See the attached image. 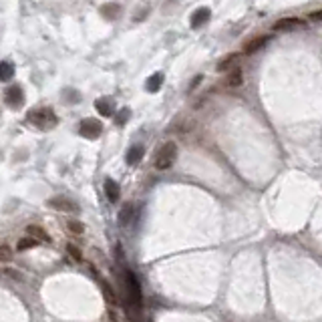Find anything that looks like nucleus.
<instances>
[{
    "label": "nucleus",
    "instance_id": "nucleus-10",
    "mask_svg": "<svg viewBox=\"0 0 322 322\" xmlns=\"http://www.w3.org/2000/svg\"><path fill=\"white\" fill-rule=\"evenodd\" d=\"M302 20L300 18H280L274 22V31H292L294 26H300Z\"/></svg>",
    "mask_w": 322,
    "mask_h": 322
},
{
    "label": "nucleus",
    "instance_id": "nucleus-26",
    "mask_svg": "<svg viewBox=\"0 0 322 322\" xmlns=\"http://www.w3.org/2000/svg\"><path fill=\"white\" fill-rule=\"evenodd\" d=\"M6 276H8V278H14V280H22L20 272H16V270H10V268L6 270Z\"/></svg>",
    "mask_w": 322,
    "mask_h": 322
},
{
    "label": "nucleus",
    "instance_id": "nucleus-17",
    "mask_svg": "<svg viewBox=\"0 0 322 322\" xmlns=\"http://www.w3.org/2000/svg\"><path fill=\"white\" fill-rule=\"evenodd\" d=\"M14 77V65L8 63V61H2L0 63V81H10Z\"/></svg>",
    "mask_w": 322,
    "mask_h": 322
},
{
    "label": "nucleus",
    "instance_id": "nucleus-24",
    "mask_svg": "<svg viewBox=\"0 0 322 322\" xmlns=\"http://www.w3.org/2000/svg\"><path fill=\"white\" fill-rule=\"evenodd\" d=\"M67 230H69L71 233H83V231H85V226H83V222L71 220V222H67Z\"/></svg>",
    "mask_w": 322,
    "mask_h": 322
},
{
    "label": "nucleus",
    "instance_id": "nucleus-20",
    "mask_svg": "<svg viewBox=\"0 0 322 322\" xmlns=\"http://www.w3.org/2000/svg\"><path fill=\"white\" fill-rule=\"evenodd\" d=\"M238 58H240V54H228L226 58H222V61L218 63V71H228L233 63L238 61Z\"/></svg>",
    "mask_w": 322,
    "mask_h": 322
},
{
    "label": "nucleus",
    "instance_id": "nucleus-16",
    "mask_svg": "<svg viewBox=\"0 0 322 322\" xmlns=\"http://www.w3.org/2000/svg\"><path fill=\"white\" fill-rule=\"evenodd\" d=\"M244 83V73H242V69H233L228 77H226V85L228 87H240Z\"/></svg>",
    "mask_w": 322,
    "mask_h": 322
},
{
    "label": "nucleus",
    "instance_id": "nucleus-22",
    "mask_svg": "<svg viewBox=\"0 0 322 322\" xmlns=\"http://www.w3.org/2000/svg\"><path fill=\"white\" fill-rule=\"evenodd\" d=\"M129 117H131V111L125 107V109H121L119 113L115 115V125H119V127H123L127 121H129Z\"/></svg>",
    "mask_w": 322,
    "mask_h": 322
},
{
    "label": "nucleus",
    "instance_id": "nucleus-12",
    "mask_svg": "<svg viewBox=\"0 0 322 322\" xmlns=\"http://www.w3.org/2000/svg\"><path fill=\"white\" fill-rule=\"evenodd\" d=\"M26 236L35 238L37 242H48V233H46L41 226H28V228H26Z\"/></svg>",
    "mask_w": 322,
    "mask_h": 322
},
{
    "label": "nucleus",
    "instance_id": "nucleus-4",
    "mask_svg": "<svg viewBox=\"0 0 322 322\" xmlns=\"http://www.w3.org/2000/svg\"><path fill=\"white\" fill-rule=\"evenodd\" d=\"M79 133L85 139H97L103 133V123L99 119H93V117H89V119H83L81 125H79Z\"/></svg>",
    "mask_w": 322,
    "mask_h": 322
},
{
    "label": "nucleus",
    "instance_id": "nucleus-23",
    "mask_svg": "<svg viewBox=\"0 0 322 322\" xmlns=\"http://www.w3.org/2000/svg\"><path fill=\"white\" fill-rule=\"evenodd\" d=\"M12 260V248L8 244H0V262H10Z\"/></svg>",
    "mask_w": 322,
    "mask_h": 322
},
{
    "label": "nucleus",
    "instance_id": "nucleus-11",
    "mask_svg": "<svg viewBox=\"0 0 322 322\" xmlns=\"http://www.w3.org/2000/svg\"><path fill=\"white\" fill-rule=\"evenodd\" d=\"M161 85H163V73H153L147 83H145V89H147L149 93H157L161 89Z\"/></svg>",
    "mask_w": 322,
    "mask_h": 322
},
{
    "label": "nucleus",
    "instance_id": "nucleus-3",
    "mask_svg": "<svg viewBox=\"0 0 322 322\" xmlns=\"http://www.w3.org/2000/svg\"><path fill=\"white\" fill-rule=\"evenodd\" d=\"M125 284H127V290H129V300H131V304H133L137 310H141V306H143L141 286H139L137 276H135L131 270H125Z\"/></svg>",
    "mask_w": 322,
    "mask_h": 322
},
{
    "label": "nucleus",
    "instance_id": "nucleus-14",
    "mask_svg": "<svg viewBox=\"0 0 322 322\" xmlns=\"http://www.w3.org/2000/svg\"><path fill=\"white\" fill-rule=\"evenodd\" d=\"M268 41H270L268 37H258V39H252L250 43H246V46H244V52H246V54H252V52L260 50V48L264 46Z\"/></svg>",
    "mask_w": 322,
    "mask_h": 322
},
{
    "label": "nucleus",
    "instance_id": "nucleus-13",
    "mask_svg": "<svg viewBox=\"0 0 322 322\" xmlns=\"http://www.w3.org/2000/svg\"><path fill=\"white\" fill-rule=\"evenodd\" d=\"M133 214H135V206H133V203H125V206L121 208V212H119V224L121 226H129L131 220H133Z\"/></svg>",
    "mask_w": 322,
    "mask_h": 322
},
{
    "label": "nucleus",
    "instance_id": "nucleus-1",
    "mask_svg": "<svg viewBox=\"0 0 322 322\" xmlns=\"http://www.w3.org/2000/svg\"><path fill=\"white\" fill-rule=\"evenodd\" d=\"M175 157H178V143H175V141H167V143L161 145V149L157 151L153 165H155V169L165 171V169H169L175 163Z\"/></svg>",
    "mask_w": 322,
    "mask_h": 322
},
{
    "label": "nucleus",
    "instance_id": "nucleus-18",
    "mask_svg": "<svg viewBox=\"0 0 322 322\" xmlns=\"http://www.w3.org/2000/svg\"><path fill=\"white\" fill-rule=\"evenodd\" d=\"M101 12H103L105 18H117V16H119V12H121V6L119 4H103Z\"/></svg>",
    "mask_w": 322,
    "mask_h": 322
},
{
    "label": "nucleus",
    "instance_id": "nucleus-19",
    "mask_svg": "<svg viewBox=\"0 0 322 322\" xmlns=\"http://www.w3.org/2000/svg\"><path fill=\"white\" fill-rule=\"evenodd\" d=\"M35 246H39V242H37L35 238H31V236H26V238L18 240L16 250H18V252H24V250H31V248H35Z\"/></svg>",
    "mask_w": 322,
    "mask_h": 322
},
{
    "label": "nucleus",
    "instance_id": "nucleus-21",
    "mask_svg": "<svg viewBox=\"0 0 322 322\" xmlns=\"http://www.w3.org/2000/svg\"><path fill=\"white\" fill-rule=\"evenodd\" d=\"M101 290H103V296H105V300L107 302H111V304H115L117 302V296H115V292H113V288L105 282V280H101Z\"/></svg>",
    "mask_w": 322,
    "mask_h": 322
},
{
    "label": "nucleus",
    "instance_id": "nucleus-6",
    "mask_svg": "<svg viewBox=\"0 0 322 322\" xmlns=\"http://www.w3.org/2000/svg\"><path fill=\"white\" fill-rule=\"evenodd\" d=\"M4 101H6L10 107H20V105L24 103L22 89H20V87H10V89H6V93H4Z\"/></svg>",
    "mask_w": 322,
    "mask_h": 322
},
{
    "label": "nucleus",
    "instance_id": "nucleus-7",
    "mask_svg": "<svg viewBox=\"0 0 322 322\" xmlns=\"http://www.w3.org/2000/svg\"><path fill=\"white\" fill-rule=\"evenodd\" d=\"M97 111L103 115V117H113L115 115V101L113 99H109V97H101V99H97Z\"/></svg>",
    "mask_w": 322,
    "mask_h": 322
},
{
    "label": "nucleus",
    "instance_id": "nucleus-8",
    "mask_svg": "<svg viewBox=\"0 0 322 322\" xmlns=\"http://www.w3.org/2000/svg\"><path fill=\"white\" fill-rule=\"evenodd\" d=\"M210 16H212V12H210V8H197L193 14H191V28H199V26H203L208 20H210Z\"/></svg>",
    "mask_w": 322,
    "mask_h": 322
},
{
    "label": "nucleus",
    "instance_id": "nucleus-5",
    "mask_svg": "<svg viewBox=\"0 0 322 322\" xmlns=\"http://www.w3.org/2000/svg\"><path fill=\"white\" fill-rule=\"evenodd\" d=\"M48 206L56 212H65V214H73V212H79V206L75 201H71L69 197H63V195H56L52 199H48Z\"/></svg>",
    "mask_w": 322,
    "mask_h": 322
},
{
    "label": "nucleus",
    "instance_id": "nucleus-2",
    "mask_svg": "<svg viewBox=\"0 0 322 322\" xmlns=\"http://www.w3.org/2000/svg\"><path fill=\"white\" fill-rule=\"evenodd\" d=\"M26 119L31 121V123H35L37 127H46V129H50V127H54L56 125V115H54V111L52 109H48V107H41V109H35V111H31L26 115Z\"/></svg>",
    "mask_w": 322,
    "mask_h": 322
},
{
    "label": "nucleus",
    "instance_id": "nucleus-25",
    "mask_svg": "<svg viewBox=\"0 0 322 322\" xmlns=\"http://www.w3.org/2000/svg\"><path fill=\"white\" fill-rule=\"evenodd\" d=\"M67 252H69V256H71L75 262H83V252H81L75 244H67Z\"/></svg>",
    "mask_w": 322,
    "mask_h": 322
},
{
    "label": "nucleus",
    "instance_id": "nucleus-9",
    "mask_svg": "<svg viewBox=\"0 0 322 322\" xmlns=\"http://www.w3.org/2000/svg\"><path fill=\"white\" fill-rule=\"evenodd\" d=\"M105 195L109 201H119V195H121V189H119V184H117L115 180H107L105 182Z\"/></svg>",
    "mask_w": 322,
    "mask_h": 322
},
{
    "label": "nucleus",
    "instance_id": "nucleus-15",
    "mask_svg": "<svg viewBox=\"0 0 322 322\" xmlns=\"http://www.w3.org/2000/svg\"><path fill=\"white\" fill-rule=\"evenodd\" d=\"M143 153H145L143 145H133V147L127 151V163H129V165H137V163L141 161Z\"/></svg>",
    "mask_w": 322,
    "mask_h": 322
},
{
    "label": "nucleus",
    "instance_id": "nucleus-27",
    "mask_svg": "<svg viewBox=\"0 0 322 322\" xmlns=\"http://www.w3.org/2000/svg\"><path fill=\"white\" fill-rule=\"evenodd\" d=\"M310 20H318V22H322V10H314V12H310Z\"/></svg>",
    "mask_w": 322,
    "mask_h": 322
}]
</instances>
